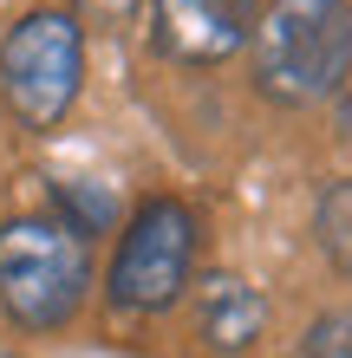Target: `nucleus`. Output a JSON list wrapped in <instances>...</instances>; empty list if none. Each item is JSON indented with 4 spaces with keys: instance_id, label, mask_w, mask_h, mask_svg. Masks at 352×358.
I'll return each mask as SVG.
<instances>
[{
    "instance_id": "nucleus-1",
    "label": "nucleus",
    "mask_w": 352,
    "mask_h": 358,
    "mask_svg": "<svg viewBox=\"0 0 352 358\" xmlns=\"http://www.w3.org/2000/svg\"><path fill=\"white\" fill-rule=\"evenodd\" d=\"M255 92L267 104H326L352 78V0H267L248 27Z\"/></svg>"
},
{
    "instance_id": "nucleus-2",
    "label": "nucleus",
    "mask_w": 352,
    "mask_h": 358,
    "mask_svg": "<svg viewBox=\"0 0 352 358\" xmlns=\"http://www.w3.org/2000/svg\"><path fill=\"white\" fill-rule=\"evenodd\" d=\"M92 293V255L59 215L0 222V306L27 332H59Z\"/></svg>"
},
{
    "instance_id": "nucleus-3",
    "label": "nucleus",
    "mask_w": 352,
    "mask_h": 358,
    "mask_svg": "<svg viewBox=\"0 0 352 358\" xmlns=\"http://www.w3.org/2000/svg\"><path fill=\"white\" fill-rule=\"evenodd\" d=\"M196 241H202L196 208L176 196H150L118 235V255L105 267V300L118 313H170L196 273Z\"/></svg>"
},
{
    "instance_id": "nucleus-4",
    "label": "nucleus",
    "mask_w": 352,
    "mask_h": 358,
    "mask_svg": "<svg viewBox=\"0 0 352 358\" xmlns=\"http://www.w3.org/2000/svg\"><path fill=\"white\" fill-rule=\"evenodd\" d=\"M78 78H85V39L66 7H39L13 20L0 39V98L20 131H52L72 111Z\"/></svg>"
},
{
    "instance_id": "nucleus-5",
    "label": "nucleus",
    "mask_w": 352,
    "mask_h": 358,
    "mask_svg": "<svg viewBox=\"0 0 352 358\" xmlns=\"http://www.w3.org/2000/svg\"><path fill=\"white\" fill-rule=\"evenodd\" d=\"M255 0H150V46L176 66H222L248 46Z\"/></svg>"
},
{
    "instance_id": "nucleus-6",
    "label": "nucleus",
    "mask_w": 352,
    "mask_h": 358,
    "mask_svg": "<svg viewBox=\"0 0 352 358\" xmlns=\"http://www.w3.org/2000/svg\"><path fill=\"white\" fill-rule=\"evenodd\" d=\"M196 332H202V345L222 352V358H241L248 345L267 332V300H261V287H248L241 273H209L196 293Z\"/></svg>"
},
{
    "instance_id": "nucleus-7",
    "label": "nucleus",
    "mask_w": 352,
    "mask_h": 358,
    "mask_svg": "<svg viewBox=\"0 0 352 358\" xmlns=\"http://www.w3.org/2000/svg\"><path fill=\"white\" fill-rule=\"evenodd\" d=\"M314 241L339 273H352V176H333L314 202Z\"/></svg>"
},
{
    "instance_id": "nucleus-8",
    "label": "nucleus",
    "mask_w": 352,
    "mask_h": 358,
    "mask_svg": "<svg viewBox=\"0 0 352 358\" xmlns=\"http://www.w3.org/2000/svg\"><path fill=\"white\" fill-rule=\"evenodd\" d=\"M59 208H66L59 222H66L78 241H85L92 228H105V222H111V196H105V189H78V182H66V189H59Z\"/></svg>"
},
{
    "instance_id": "nucleus-9",
    "label": "nucleus",
    "mask_w": 352,
    "mask_h": 358,
    "mask_svg": "<svg viewBox=\"0 0 352 358\" xmlns=\"http://www.w3.org/2000/svg\"><path fill=\"white\" fill-rule=\"evenodd\" d=\"M294 358H352V313H320L294 345Z\"/></svg>"
},
{
    "instance_id": "nucleus-10",
    "label": "nucleus",
    "mask_w": 352,
    "mask_h": 358,
    "mask_svg": "<svg viewBox=\"0 0 352 358\" xmlns=\"http://www.w3.org/2000/svg\"><path fill=\"white\" fill-rule=\"evenodd\" d=\"M333 124H339V137H352V92H339V111H333Z\"/></svg>"
}]
</instances>
